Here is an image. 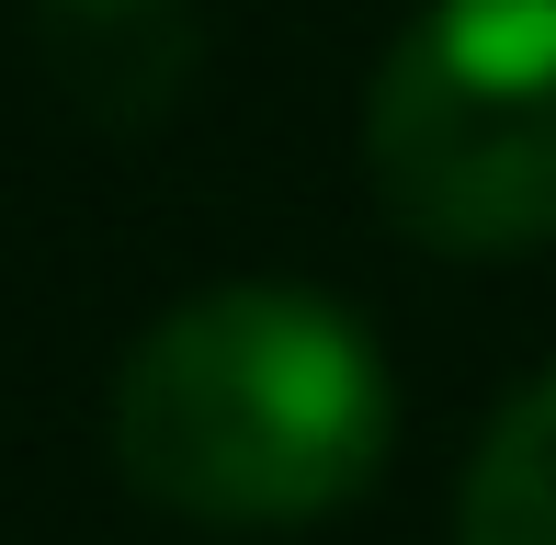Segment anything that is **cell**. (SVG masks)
Instances as JSON below:
<instances>
[{
  "instance_id": "cell-4",
  "label": "cell",
  "mask_w": 556,
  "mask_h": 545,
  "mask_svg": "<svg viewBox=\"0 0 556 545\" xmlns=\"http://www.w3.org/2000/svg\"><path fill=\"white\" fill-rule=\"evenodd\" d=\"M466 545H556V364L489 420L466 466V500H454Z\"/></svg>"
},
{
  "instance_id": "cell-3",
  "label": "cell",
  "mask_w": 556,
  "mask_h": 545,
  "mask_svg": "<svg viewBox=\"0 0 556 545\" xmlns=\"http://www.w3.org/2000/svg\"><path fill=\"white\" fill-rule=\"evenodd\" d=\"M35 46L91 126H160L205 68L193 0H35Z\"/></svg>"
},
{
  "instance_id": "cell-2",
  "label": "cell",
  "mask_w": 556,
  "mask_h": 545,
  "mask_svg": "<svg viewBox=\"0 0 556 545\" xmlns=\"http://www.w3.org/2000/svg\"><path fill=\"white\" fill-rule=\"evenodd\" d=\"M364 182L387 228L454 262L556 239V0H432L375 58Z\"/></svg>"
},
{
  "instance_id": "cell-1",
  "label": "cell",
  "mask_w": 556,
  "mask_h": 545,
  "mask_svg": "<svg viewBox=\"0 0 556 545\" xmlns=\"http://www.w3.org/2000/svg\"><path fill=\"white\" fill-rule=\"evenodd\" d=\"M397 443L375 330L307 284L182 295L114 376V466L216 534H285L364 500Z\"/></svg>"
}]
</instances>
